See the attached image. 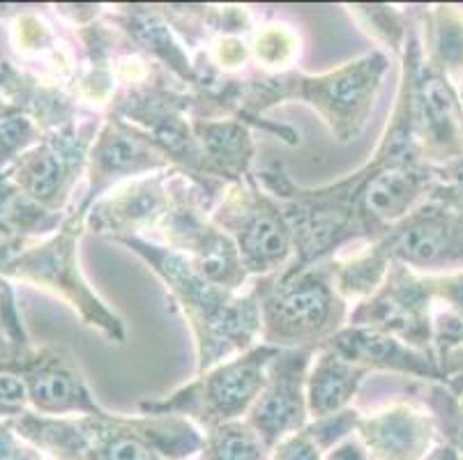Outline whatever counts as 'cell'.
<instances>
[{
	"label": "cell",
	"mask_w": 463,
	"mask_h": 460,
	"mask_svg": "<svg viewBox=\"0 0 463 460\" xmlns=\"http://www.w3.org/2000/svg\"><path fill=\"white\" fill-rule=\"evenodd\" d=\"M16 433L53 460H196L205 430L175 415L42 417L28 410Z\"/></svg>",
	"instance_id": "cell-1"
},
{
	"label": "cell",
	"mask_w": 463,
	"mask_h": 460,
	"mask_svg": "<svg viewBox=\"0 0 463 460\" xmlns=\"http://www.w3.org/2000/svg\"><path fill=\"white\" fill-rule=\"evenodd\" d=\"M138 258L146 260L183 311L196 345V373L247 352L260 343V288L251 284L245 293L219 288L201 277L187 260L150 238H118Z\"/></svg>",
	"instance_id": "cell-2"
},
{
	"label": "cell",
	"mask_w": 463,
	"mask_h": 460,
	"mask_svg": "<svg viewBox=\"0 0 463 460\" xmlns=\"http://www.w3.org/2000/svg\"><path fill=\"white\" fill-rule=\"evenodd\" d=\"M387 70L390 61L385 51L376 49L326 74H302L296 70L260 74L259 79L242 81L238 117L245 122L259 120L268 108L296 99L323 117L336 141L351 143L367 127Z\"/></svg>",
	"instance_id": "cell-3"
},
{
	"label": "cell",
	"mask_w": 463,
	"mask_h": 460,
	"mask_svg": "<svg viewBox=\"0 0 463 460\" xmlns=\"http://www.w3.org/2000/svg\"><path fill=\"white\" fill-rule=\"evenodd\" d=\"M260 343L277 350H318L348 324L351 304L335 288L330 260L311 268H286L259 278Z\"/></svg>",
	"instance_id": "cell-4"
},
{
	"label": "cell",
	"mask_w": 463,
	"mask_h": 460,
	"mask_svg": "<svg viewBox=\"0 0 463 460\" xmlns=\"http://www.w3.org/2000/svg\"><path fill=\"white\" fill-rule=\"evenodd\" d=\"M83 230V214L77 210L65 214V221L56 233L49 235L44 242L24 249L14 260L0 269V278H16L35 288L49 290L56 297L65 299L86 327L97 329L111 343H125L128 334L123 320L97 297L79 268V239Z\"/></svg>",
	"instance_id": "cell-5"
},
{
	"label": "cell",
	"mask_w": 463,
	"mask_h": 460,
	"mask_svg": "<svg viewBox=\"0 0 463 460\" xmlns=\"http://www.w3.org/2000/svg\"><path fill=\"white\" fill-rule=\"evenodd\" d=\"M279 352L272 345L256 343L247 352L196 373L192 382L166 399L141 400V415H175L210 430L226 421L245 419L265 385L268 366Z\"/></svg>",
	"instance_id": "cell-6"
},
{
	"label": "cell",
	"mask_w": 463,
	"mask_h": 460,
	"mask_svg": "<svg viewBox=\"0 0 463 460\" xmlns=\"http://www.w3.org/2000/svg\"><path fill=\"white\" fill-rule=\"evenodd\" d=\"M210 219L233 239L250 278L277 277L296 258V238L284 208L254 173L226 184Z\"/></svg>",
	"instance_id": "cell-7"
},
{
	"label": "cell",
	"mask_w": 463,
	"mask_h": 460,
	"mask_svg": "<svg viewBox=\"0 0 463 460\" xmlns=\"http://www.w3.org/2000/svg\"><path fill=\"white\" fill-rule=\"evenodd\" d=\"M214 202L194 187L183 173L171 177V208L159 233L164 244L180 253L189 265L214 286L242 293L250 286L238 247L233 239L210 219Z\"/></svg>",
	"instance_id": "cell-8"
},
{
	"label": "cell",
	"mask_w": 463,
	"mask_h": 460,
	"mask_svg": "<svg viewBox=\"0 0 463 460\" xmlns=\"http://www.w3.org/2000/svg\"><path fill=\"white\" fill-rule=\"evenodd\" d=\"M376 244L390 263L408 268L422 277L461 272L463 269V202L445 192L403 217Z\"/></svg>",
	"instance_id": "cell-9"
},
{
	"label": "cell",
	"mask_w": 463,
	"mask_h": 460,
	"mask_svg": "<svg viewBox=\"0 0 463 460\" xmlns=\"http://www.w3.org/2000/svg\"><path fill=\"white\" fill-rule=\"evenodd\" d=\"M99 125V117H88L44 134L35 147L5 171L7 177L46 212L62 214L79 177L86 173Z\"/></svg>",
	"instance_id": "cell-10"
},
{
	"label": "cell",
	"mask_w": 463,
	"mask_h": 460,
	"mask_svg": "<svg viewBox=\"0 0 463 460\" xmlns=\"http://www.w3.org/2000/svg\"><path fill=\"white\" fill-rule=\"evenodd\" d=\"M348 324L397 336L415 350L433 354V297L429 277L392 263L381 288L353 306Z\"/></svg>",
	"instance_id": "cell-11"
},
{
	"label": "cell",
	"mask_w": 463,
	"mask_h": 460,
	"mask_svg": "<svg viewBox=\"0 0 463 460\" xmlns=\"http://www.w3.org/2000/svg\"><path fill=\"white\" fill-rule=\"evenodd\" d=\"M3 371L19 375L35 415L92 417L107 412L92 396L74 352L65 345H31Z\"/></svg>",
	"instance_id": "cell-12"
},
{
	"label": "cell",
	"mask_w": 463,
	"mask_h": 460,
	"mask_svg": "<svg viewBox=\"0 0 463 460\" xmlns=\"http://www.w3.org/2000/svg\"><path fill=\"white\" fill-rule=\"evenodd\" d=\"M166 171L175 168L155 146L153 138L123 116L107 111L88 155V192L79 202L77 212L86 219L92 202L99 201L118 184Z\"/></svg>",
	"instance_id": "cell-13"
},
{
	"label": "cell",
	"mask_w": 463,
	"mask_h": 460,
	"mask_svg": "<svg viewBox=\"0 0 463 460\" xmlns=\"http://www.w3.org/2000/svg\"><path fill=\"white\" fill-rule=\"evenodd\" d=\"M314 354L316 350L311 348H286L279 350L268 366L263 390L245 421L270 449L311 421L307 408V375Z\"/></svg>",
	"instance_id": "cell-14"
},
{
	"label": "cell",
	"mask_w": 463,
	"mask_h": 460,
	"mask_svg": "<svg viewBox=\"0 0 463 460\" xmlns=\"http://www.w3.org/2000/svg\"><path fill=\"white\" fill-rule=\"evenodd\" d=\"M412 111L424 164L443 168L463 159V101L457 86L424 58L415 74Z\"/></svg>",
	"instance_id": "cell-15"
},
{
	"label": "cell",
	"mask_w": 463,
	"mask_h": 460,
	"mask_svg": "<svg viewBox=\"0 0 463 460\" xmlns=\"http://www.w3.org/2000/svg\"><path fill=\"white\" fill-rule=\"evenodd\" d=\"M180 171L155 173L118 184L92 202L86 230L113 239L148 238L146 230H159L171 208V177Z\"/></svg>",
	"instance_id": "cell-16"
},
{
	"label": "cell",
	"mask_w": 463,
	"mask_h": 460,
	"mask_svg": "<svg viewBox=\"0 0 463 460\" xmlns=\"http://www.w3.org/2000/svg\"><path fill=\"white\" fill-rule=\"evenodd\" d=\"M355 436L373 460H427L438 449L433 415L406 400L360 415Z\"/></svg>",
	"instance_id": "cell-17"
},
{
	"label": "cell",
	"mask_w": 463,
	"mask_h": 460,
	"mask_svg": "<svg viewBox=\"0 0 463 460\" xmlns=\"http://www.w3.org/2000/svg\"><path fill=\"white\" fill-rule=\"evenodd\" d=\"M326 345L335 348L353 364L367 369L369 373L390 371V373L420 378L424 382H445L443 371L433 354L415 350L397 336L383 334L376 329L346 324Z\"/></svg>",
	"instance_id": "cell-18"
},
{
	"label": "cell",
	"mask_w": 463,
	"mask_h": 460,
	"mask_svg": "<svg viewBox=\"0 0 463 460\" xmlns=\"http://www.w3.org/2000/svg\"><path fill=\"white\" fill-rule=\"evenodd\" d=\"M194 136L203 152L205 175L219 184H233L251 175L256 146L250 127L240 117H192Z\"/></svg>",
	"instance_id": "cell-19"
},
{
	"label": "cell",
	"mask_w": 463,
	"mask_h": 460,
	"mask_svg": "<svg viewBox=\"0 0 463 460\" xmlns=\"http://www.w3.org/2000/svg\"><path fill=\"white\" fill-rule=\"evenodd\" d=\"M367 375V369L348 361L330 345L316 350L307 375V408L311 419L339 415L353 408V399Z\"/></svg>",
	"instance_id": "cell-20"
},
{
	"label": "cell",
	"mask_w": 463,
	"mask_h": 460,
	"mask_svg": "<svg viewBox=\"0 0 463 460\" xmlns=\"http://www.w3.org/2000/svg\"><path fill=\"white\" fill-rule=\"evenodd\" d=\"M420 23L422 58L458 86L463 81V10L433 5L420 12Z\"/></svg>",
	"instance_id": "cell-21"
},
{
	"label": "cell",
	"mask_w": 463,
	"mask_h": 460,
	"mask_svg": "<svg viewBox=\"0 0 463 460\" xmlns=\"http://www.w3.org/2000/svg\"><path fill=\"white\" fill-rule=\"evenodd\" d=\"M360 415V410L348 408L339 415L311 419L305 428L279 442L272 449L270 460H323L339 442L355 433Z\"/></svg>",
	"instance_id": "cell-22"
},
{
	"label": "cell",
	"mask_w": 463,
	"mask_h": 460,
	"mask_svg": "<svg viewBox=\"0 0 463 460\" xmlns=\"http://www.w3.org/2000/svg\"><path fill=\"white\" fill-rule=\"evenodd\" d=\"M390 265H392L390 258L376 244H369L364 251L355 253L351 258H332L330 269L336 293L346 299L353 309L355 304L364 302L381 288L390 272Z\"/></svg>",
	"instance_id": "cell-23"
},
{
	"label": "cell",
	"mask_w": 463,
	"mask_h": 460,
	"mask_svg": "<svg viewBox=\"0 0 463 460\" xmlns=\"http://www.w3.org/2000/svg\"><path fill=\"white\" fill-rule=\"evenodd\" d=\"M272 449L245 419L205 430L201 460H270Z\"/></svg>",
	"instance_id": "cell-24"
},
{
	"label": "cell",
	"mask_w": 463,
	"mask_h": 460,
	"mask_svg": "<svg viewBox=\"0 0 463 460\" xmlns=\"http://www.w3.org/2000/svg\"><path fill=\"white\" fill-rule=\"evenodd\" d=\"M250 51L263 70H270V74H281L290 71V65L300 56V40L288 25H263L254 33Z\"/></svg>",
	"instance_id": "cell-25"
},
{
	"label": "cell",
	"mask_w": 463,
	"mask_h": 460,
	"mask_svg": "<svg viewBox=\"0 0 463 460\" xmlns=\"http://www.w3.org/2000/svg\"><path fill=\"white\" fill-rule=\"evenodd\" d=\"M427 400L438 433H443L445 445L452 446L463 460V390L448 382H429Z\"/></svg>",
	"instance_id": "cell-26"
},
{
	"label": "cell",
	"mask_w": 463,
	"mask_h": 460,
	"mask_svg": "<svg viewBox=\"0 0 463 460\" xmlns=\"http://www.w3.org/2000/svg\"><path fill=\"white\" fill-rule=\"evenodd\" d=\"M353 14H355V19L360 21L362 28H364L369 35L381 40L383 44L390 46V49L402 58L408 33H411L406 14H402L399 10L387 5H355L353 7Z\"/></svg>",
	"instance_id": "cell-27"
},
{
	"label": "cell",
	"mask_w": 463,
	"mask_h": 460,
	"mask_svg": "<svg viewBox=\"0 0 463 460\" xmlns=\"http://www.w3.org/2000/svg\"><path fill=\"white\" fill-rule=\"evenodd\" d=\"M42 138L44 132L26 113L0 120V173L10 171Z\"/></svg>",
	"instance_id": "cell-28"
},
{
	"label": "cell",
	"mask_w": 463,
	"mask_h": 460,
	"mask_svg": "<svg viewBox=\"0 0 463 460\" xmlns=\"http://www.w3.org/2000/svg\"><path fill=\"white\" fill-rule=\"evenodd\" d=\"M26 348H31V341L16 315L14 295L5 278H0V371Z\"/></svg>",
	"instance_id": "cell-29"
},
{
	"label": "cell",
	"mask_w": 463,
	"mask_h": 460,
	"mask_svg": "<svg viewBox=\"0 0 463 460\" xmlns=\"http://www.w3.org/2000/svg\"><path fill=\"white\" fill-rule=\"evenodd\" d=\"M31 410L26 387L19 375L0 371V421L19 419Z\"/></svg>",
	"instance_id": "cell-30"
},
{
	"label": "cell",
	"mask_w": 463,
	"mask_h": 460,
	"mask_svg": "<svg viewBox=\"0 0 463 460\" xmlns=\"http://www.w3.org/2000/svg\"><path fill=\"white\" fill-rule=\"evenodd\" d=\"M0 460H44V455L16 433L12 419L0 421Z\"/></svg>",
	"instance_id": "cell-31"
},
{
	"label": "cell",
	"mask_w": 463,
	"mask_h": 460,
	"mask_svg": "<svg viewBox=\"0 0 463 460\" xmlns=\"http://www.w3.org/2000/svg\"><path fill=\"white\" fill-rule=\"evenodd\" d=\"M323 460H373V458H372V454L367 451V446L360 442V437L353 433L351 437H346L344 442H339V445H336L335 449H332Z\"/></svg>",
	"instance_id": "cell-32"
},
{
	"label": "cell",
	"mask_w": 463,
	"mask_h": 460,
	"mask_svg": "<svg viewBox=\"0 0 463 460\" xmlns=\"http://www.w3.org/2000/svg\"><path fill=\"white\" fill-rule=\"evenodd\" d=\"M427 460H461V458H458L457 451H454L452 446L445 445V446H438V449L433 451Z\"/></svg>",
	"instance_id": "cell-33"
},
{
	"label": "cell",
	"mask_w": 463,
	"mask_h": 460,
	"mask_svg": "<svg viewBox=\"0 0 463 460\" xmlns=\"http://www.w3.org/2000/svg\"><path fill=\"white\" fill-rule=\"evenodd\" d=\"M19 108L12 104V101H7L5 97H0V120H5V117H12V116H19Z\"/></svg>",
	"instance_id": "cell-34"
},
{
	"label": "cell",
	"mask_w": 463,
	"mask_h": 460,
	"mask_svg": "<svg viewBox=\"0 0 463 460\" xmlns=\"http://www.w3.org/2000/svg\"><path fill=\"white\" fill-rule=\"evenodd\" d=\"M196 460H201V458H196Z\"/></svg>",
	"instance_id": "cell-35"
}]
</instances>
